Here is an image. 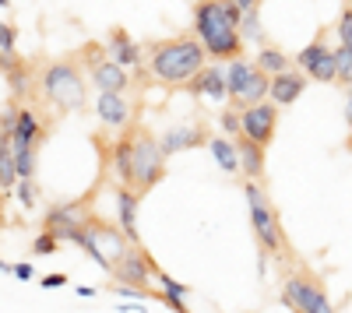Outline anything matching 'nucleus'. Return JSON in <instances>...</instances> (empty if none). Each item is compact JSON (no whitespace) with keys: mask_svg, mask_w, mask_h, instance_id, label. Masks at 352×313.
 <instances>
[{"mask_svg":"<svg viewBox=\"0 0 352 313\" xmlns=\"http://www.w3.org/2000/svg\"><path fill=\"white\" fill-rule=\"evenodd\" d=\"M240 8L232 0H197L194 4V21L190 32L204 46L208 60L215 64H232L243 56V36H240Z\"/></svg>","mask_w":352,"mask_h":313,"instance_id":"nucleus-1","label":"nucleus"},{"mask_svg":"<svg viewBox=\"0 0 352 313\" xmlns=\"http://www.w3.org/2000/svg\"><path fill=\"white\" fill-rule=\"evenodd\" d=\"M208 67V53L194 36H176V39H162L152 46L148 53V74L152 81L166 84V89H176V84H187Z\"/></svg>","mask_w":352,"mask_h":313,"instance_id":"nucleus-2","label":"nucleus"},{"mask_svg":"<svg viewBox=\"0 0 352 313\" xmlns=\"http://www.w3.org/2000/svg\"><path fill=\"white\" fill-rule=\"evenodd\" d=\"M243 197H247V208H250V229H254V240L261 246L264 257H275L278 264H296L300 257L292 253V243L282 229V218H278V208L272 205V197L264 194V183H254L247 180L243 183Z\"/></svg>","mask_w":352,"mask_h":313,"instance_id":"nucleus-3","label":"nucleus"},{"mask_svg":"<svg viewBox=\"0 0 352 313\" xmlns=\"http://www.w3.org/2000/svg\"><path fill=\"white\" fill-rule=\"evenodd\" d=\"M39 95L56 113H81V109H88V78H85V67L78 64V56L50 60L39 71Z\"/></svg>","mask_w":352,"mask_h":313,"instance_id":"nucleus-4","label":"nucleus"},{"mask_svg":"<svg viewBox=\"0 0 352 313\" xmlns=\"http://www.w3.org/2000/svg\"><path fill=\"white\" fill-rule=\"evenodd\" d=\"M131 134V190L138 197H144L148 190H155L166 180V152L159 145V137L148 127H127Z\"/></svg>","mask_w":352,"mask_h":313,"instance_id":"nucleus-5","label":"nucleus"},{"mask_svg":"<svg viewBox=\"0 0 352 313\" xmlns=\"http://www.w3.org/2000/svg\"><path fill=\"white\" fill-rule=\"evenodd\" d=\"M282 303L292 310V313H338L324 281H320L307 264H292L282 278Z\"/></svg>","mask_w":352,"mask_h":313,"instance_id":"nucleus-6","label":"nucleus"},{"mask_svg":"<svg viewBox=\"0 0 352 313\" xmlns=\"http://www.w3.org/2000/svg\"><path fill=\"white\" fill-rule=\"evenodd\" d=\"M226 84H229V106L240 109V113L257 106V102H264L268 92H272V78L264 74L257 64H250L247 56L226 64Z\"/></svg>","mask_w":352,"mask_h":313,"instance_id":"nucleus-7","label":"nucleus"},{"mask_svg":"<svg viewBox=\"0 0 352 313\" xmlns=\"http://www.w3.org/2000/svg\"><path fill=\"white\" fill-rule=\"evenodd\" d=\"M78 64L88 67V81L96 84V92L124 95V92L131 89V74H127V67L113 64L102 43H85V46L78 49Z\"/></svg>","mask_w":352,"mask_h":313,"instance_id":"nucleus-8","label":"nucleus"},{"mask_svg":"<svg viewBox=\"0 0 352 313\" xmlns=\"http://www.w3.org/2000/svg\"><path fill=\"white\" fill-rule=\"evenodd\" d=\"M152 281H155V261L144 246H131L124 257L113 264V286H127V289L144 292V299H159Z\"/></svg>","mask_w":352,"mask_h":313,"instance_id":"nucleus-9","label":"nucleus"},{"mask_svg":"<svg viewBox=\"0 0 352 313\" xmlns=\"http://www.w3.org/2000/svg\"><path fill=\"white\" fill-rule=\"evenodd\" d=\"M96 197V194H92ZM88 197V201H92ZM88 201L78 197V201H64V205H50L46 215H43V233H53L60 243H74L78 233L85 229V218L92 215L88 211Z\"/></svg>","mask_w":352,"mask_h":313,"instance_id":"nucleus-10","label":"nucleus"},{"mask_svg":"<svg viewBox=\"0 0 352 313\" xmlns=\"http://www.w3.org/2000/svg\"><path fill=\"white\" fill-rule=\"evenodd\" d=\"M328 32H320L310 46H303L296 53V67L310 78V81H320V84H335L338 81V64H335V46L324 43Z\"/></svg>","mask_w":352,"mask_h":313,"instance_id":"nucleus-11","label":"nucleus"},{"mask_svg":"<svg viewBox=\"0 0 352 313\" xmlns=\"http://www.w3.org/2000/svg\"><path fill=\"white\" fill-rule=\"evenodd\" d=\"M85 233L96 240V246H99V250L106 253V257H109L113 264L120 261L124 253H127V250L134 246V243L127 240V233L120 229V225H116V222H109V218H102V215H96V211L85 218Z\"/></svg>","mask_w":352,"mask_h":313,"instance_id":"nucleus-12","label":"nucleus"},{"mask_svg":"<svg viewBox=\"0 0 352 313\" xmlns=\"http://www.w3.org/2000/svg\"><path fill=\"white\" fill-rule=\"evenodd\" d=\"M50 134V120L36 106H18V124H14V152H39V145Z\"/></svg>","mask_w":352,"mask_h":313,"instance_id":"nucleus-13","label":"nucleus"},{"mask_svg":"<svg viewBox=\"0 0 352 313\" xmlns=\"http://www.w3.org/2000/svg\"><path fill=\"white\" fill-rule=\"evenodd\" d=\"M240 120H243V134L250 141H257L261 148H268L272 141H275V130H278V106L268 99V102H257L250 109L240 113Z\"/></svg>","mask_w":352,"mask_h":313,"instance_id":"nucleus-14","label":"nucleus"},{"mask_svg":"<svg viewBox=\"0 0 352 313\" xmlns=\"http://www.w3.org/2000/svg\"><path fill=\"white\" fill-rule=\"evenodd\" d=\"M208 127L204 124H184V127H169V130H162V137H159V145H162V152H166V159L169 155H180V152H194V148H201V145H208Z\"/></svg>","mask_w":352,"mask_h":313,"instance_id":"nucleus-15","label":"nucleus"},{"mask_svg":"<svg viewBox=\"0 0 352 313\" xmlns=\"http://www.w3.org/2000/svg\"><path fill=\"white\" fill-rule=\"evenodd\" d=\"M96 117L102 127H113V130H127L131 127V117H134V109L124 95H113V92H99L96 95Z\"/></svg>","mask_w":352,"mask_h":313,"instance_id":"nucleus-16","label":"nucleus"},{"mask_svg":"<svg viewBox=\"0 0 352 313\" xmlns=\"http://www.w3.org/2000/svg\"><path fill=\"white\" fill-rule=\"evenodd\" d=\"M144 197H138L131 187H116L113 190V205H116V225L127 233V240L134 246H141V236H138V208H141Z\"/></svg>","mask_w":352,"mask_h":313,"instance_id":"nucleus-17","label":"nucleus"},{"mask_svg":"<svg viewBox=\"0 0 352 313\" xmlns=\"http://www.w3.org/2000/svg\"><path fill=\"white\" fill-rule=\"evenodd\" d=\"M187 92L194 99H212V102H226L229 99V84H226V67L219 64H208L190 84H187Z\"/></svg>","mask_w":352,"mask_h":313,"instance_id":"nucleus-18","label":"nucleus"},{"mask_svg":"<svg viewBox=\"0 0 352 313\" xmlns=\"http://www.w3.org/2000/svg\"><path fill=\"white\" fill-rule=\"evenodd\" d=\"M307 84H310V78H307L300 67H292V71L272 78V92H268V99H272L278 109H285V106H292V102H300V95L307 92Z\"/></svg>","mask_w":352,"mask_h":313,"instance_id":"nucleus-19","label":"nucleus"},{"mask_svg":"<svg viewBox=\"0 0 352 313\" xmlns=\"http://www.w3.org/2000/svg\"><path fill=\"white\" fill-rule=\"evenodd\" d=\"M106 53H109V60L120 64V67H138L141 64V46L127 28H109L106 32Z\"/></svg>","mask_w":352,"mask_h":313,"instance_id":"nucleus-20","label":"nucleus"},{"mask_svg":"<svg viewBox=\"0 0 352 313\" xmlns=\"http://www.w3.org/2000/svg\"><path fill=\"white\" fill-rule=\"evenodd\" d=\"M232 141H236V152H240V173L247 180H254V183H264V152L268 148H261L257 141H250L247 134L232 137Z\"/></svg>","mask_w":352,"mask_h":313,"instance_id":"nucleus-21","label":"nucleus"},{"mask_svg":"<svg viewBox=\"0 0 352 313\" xmlns=\"http://www.w3.org/2000/svg\"><path fill=\"white\" fill-rule=\"evenodd\" d=\"M208 152H212L215 165L222 169L226 176H236V173H240V152H236V141H232V137H226V134H212Z\"/></svg>","mask_w":352,"mask_h":313,"instance_id":"nucleus-22","label":"nucleus"},{"mask_svg":"<svg viewBox=\"0 0 352 313\" xmlns=\"http://www.w3.org/2000/svg\"><path fill=\"white\" fill-rule=\"evenodd\" d=\"M268 78H278V74H285V71H292V60L278 49V46H261L257 49V60H254Z\"/></svg>","mask_w":352,"mask_h":313,"instance_id":"nucleus-23","label":"nucleus"},{"mask_svg":"<svg viewBox=\"0 0 352 313\" xmlns=\"http://www.w3.org/2000/svg\"><path fill=\"white\" fill-rule=\"evenodd\" d=\"M335 32H338V46L352 49V0H345V4H342L338 21H335Z\"/></svg>","mask_w":352,"mask_h":313,"instance_id":"nucleus-24","label":"nucleus"},{"mask_svg":"<svg viewBox=\"0 0 352 313\" xmlns=\"http://www.w3.org/2000/svg\"><path fill=\"white\" fill-rule=\"evenodd\" d=\"M219 127H222V134H226V137H240V134H243V120H240V109L226 106V109L219 113Z\"/></svg>","mask_w":352,"mask_h":313,"instance_id":"nucleus-25","label":"nucleus"},{"mask_svg":"<svg viewBox=\"0 0 352 313\" xmlns=\"http://www.w3.org/2000/svg\"><path fill=\"white\" fill-rule=\"evenodd\" d=\"M335 64H338V84L349 89V84H352V49L335 46Z\"/></svg>","mask_w":352,"mask_h":313,"instance_id":"nucleus-26","label":"nucleus"},{"mask_svg":"<svg viewBox=\"0 0 352 313\" xmlns=\"http://www.w3.org/2000/svg\"><path fill=\"white\" fill-rule=\"evenodd\" d=\"M155 281H159V289L162 292H169V296H187L190 292V286H184V281H176L169 271H162L159 264H155Z\"/></svg>","mask_w":352,"mask_h":313,"instance_id":"nucleus-27","label":"nucleus"},{"mask_svg":"<svg viewBox=\"0 0 352 313\" xmlns=\"http://www.w3.org/2000/svg\"><path fill=\"white\" fill-rule=\"evenodd\" d=\"M240 36H243V43L247 39H261V11L254 8V11H243V18H240Z\"/></svg>","mask_w":352,"mask_h":313,"instance_id":"nucleus-28","label":"nucleus"},{"mask_svg":"<svg viewBox=\"0 0 352 313\" xmlns=\"http://www.w3.org/2000/svg\"><path fill=\"white\" fill-rule=\"evenodd\" d=\"M56 250H60V240H56L53 233H39L32 240V257H50V253H56Z\"/></svg>","mask_w":352,"mask_h":313,"instance_id":"nucleus-29","label":"nucleus"},{"mask_svg":"<svg viewBox=\"0 0 352 313\" xmlns=\"http://www.w3.org/2000/svg\"><path fill=\"white\" fill-rule=\"evenodd\" d=\"M14 190H18V205L32 211V208H36V201H39V187H36V180H21Z\"/></svg>","mask_w":352,"mask_h":313,"instance_id":"nucleus-30","label":"nucleus"},{"mask_svg":"<svg viewBox=\"0 0 352 313\" xmlns=\"http://www.w3.org/2000/svg\"><path fill=\"white\" fill-rule=\"evenodd\" d=\"M14 43H18V28L0 21V53H14Z\"/></svg>","mask_w":352,"mask_h":313,"instance_id":"nucleus-31","label":"nucleus"},{"mask_svg":"<svg viewBox=\"0 0 352 313\" xmlns=\"http://www.w3.org/2000/svg\"><path fill=\"white\" fill-rule=\"evenodd\" d=\"M67 286V275H46L43 278V289H64Z\"/></svg>","mask_w":352,"mask_h":313,"instance_id":"nucleus-32","label":"nucleus"},{"mask_svg":"<svg viewBox=\"0 0 352 313\" xmlns=\"http://www.w3.org/2000/svg\"><path fill=\"white\" fill-rule=\"evenodd\" d=\"M32 264H14V278H21V281H32Z\"/></svg>","mask_w":352,"mask_h":313,"instance_id":"nucleus-33","label":"nucleus"},{"mask_svg":"<svg viewBox=\"0 0 352 313\" xmlns=\"http://www.w3.org/2000/svg\"><path fill=\"white\" fill-rule=\"evenodd\" d=\"M232 4H236V8H240V14H243V11H254V8H261V0H232Z\"/></svg>","mask_w":352,"mask_h":313,"instance_id":"nucleus-34","label":"nucleus"},{"mask_svg":"<svg viewBox=\"0 0 352 313\" xmlns=\"http://www.w3.org/2000/svg\"><path fill=\"white\" fill-rule=\"evenodd\" d=\"M345 124H349V130H352V99H345Z\"/></svg>","mask_w":352,"mask_h":313,"instance_id":"nucleus-35","label":"nucleus"},{"mask_svg":"<svg viewBox=\"0 0 352 313\" xmlns=\"http://www.w3.org/2000/svg\"><path fill=\"white\" fill-rule=\"evenodd\" d=\"M78 296H81V299H88V296H96V289H88V286H78Z\"/></svg>","mask_w":352,"mask_h":313,"instance_id":"nucleus-36","label":"nucleus"},{"mask_svg":"<svg viewBox=\"0 0 352 313\" xmlns=\"http://www.w3.org/2000/svg\"><path fill=\"white\" fill-rule=\"evenodd\" d=\"M345 148H349V152H352V134H349V141H345Z\"/></svg>","mask_w":352,"mask_h":313,"instance_id":"nucleus-37","label":"nucleus"},{"mask_svg":"<svg viewBox=\"0 0 352 313\" xmlns=\"http://www.w3.org/2000/svg\"><path fill=\"white\" fill-rule=\"evenodd\" d=\"M345 99H352V84H349V89H345Z\"/></svg>","mask_w":352,"mask_h":313,"instance_id":"nucleus-38","label":"nucleus"},{"mask_svg":"<svg viewBox=\"0 0 352 313\" xmlns=\"http://www.w3.org/2000/svg\"><path fill=\"white\" fill-rule=\"evenodd\" d=\"M0 8H8V0H0Z\"/></svg>","mask_w":352,"mask_h":313,"instance_id":"nucleus-39","label":"nucleus"}]
</instances>
